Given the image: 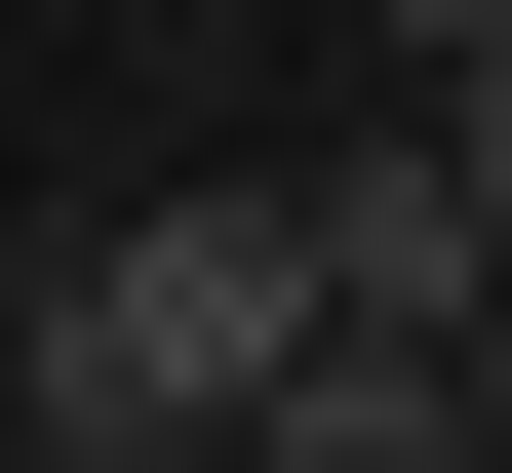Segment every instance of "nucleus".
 <instances>
[{
	"label": "nucleus",
	"mask_w": 512,
	"mask_h": 473,
	"mask_svg": "<svg viewBox=\"0 0 512 473\" xmlns=\"http://www.w3.org/2000/svg\"><path fill=\"white\" fill-rule=\"evenodd\" d=\"M276 355H316V198H79V237H40V355H0V434H40V473H237Z\"/></svg>",
	"instance_id": "obj_1"
},
{
	"label": "nucleus",
	"mask_w": 512,
	"mask_h": 473,
	"mask_svg": "<svg viewBox=\"0 0 512 473\" xmlns=\"http://www.w3.org/2000/svg\"><path fill=\"white\" fill-rule=\"evenodd\" d=\"M316 316H355V355H473V316H512V198H473L434 119H394V158H316Z\"/></svg>",
	"instance_id": "obj_2"
},
{
	"label": "nucleus",
	"mask_w": 512,
	"mask_h": 473,
	"mask_svg": "<svg viewBox=\"0 0 512 473\" xmlns=\"http://www.w3.org/2000/svg\"><path fill=\"white\" fill-rule=\"evenodd\" d=\"M355 40H394V79H473V40H512V0H355Z\"/></svg>",
	"instance_id": "obj_3"
}]
</instances>
